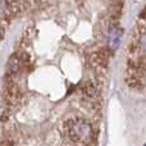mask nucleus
Segmentation results:
<instances>
[{"label":"nucleus","instance_id":"nucleus-1","mask_svg":"<svg viewBox=\"0 0 146 146\" xmlns=\"http://www.w3.org/2000/svg\"><path fill=\"white\" fill-rule=\"evenodd\" d=\"M69 136L73 141H88L92 135V128H91L90 123L86 121H76L69 128Z\"/></svg>","mask_w":146,"mask_h":146},{"label":"nucleus","instance_id":"nucleus-2","mask_svg":"<svg viewBox=\"0 0 146 146\" xmlns=\"http://www.w3.org/2000/svg\"><path fill=\"white\" fill-rule=\"evenodd\" d=\"M122 33L123 31L121 28H113L109 33V38H108V44H109V48L111 50H117L121 45V41H122Z\"/></svg>","mask_w":146,"mask_h":146}]
</instances>
